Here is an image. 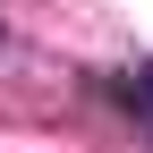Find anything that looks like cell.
<instances>
[{
  "label": "cell",
  "instance_id": "1",
  "mask_svg": "<svg viewBox=\"0 0 153 153\" xmlns=\"http://www.w3.org/2000/svg\"><path fill=\"white\" fill-rule=\"evenodd\" d=\"M128 94H136V102H145V119H153V68H136V76H128Z\"/></svg>",
  "mask_w": 153,
  "mask_h": 153
}]
</instances>
